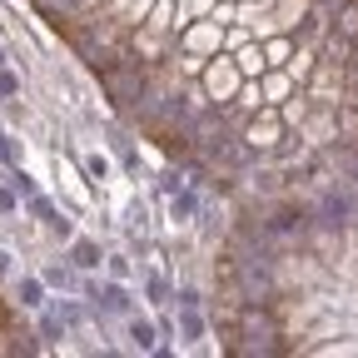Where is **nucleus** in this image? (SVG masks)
Instances as JSON below:
<instances>
[{
	"label": "nucleus",
	"instance_id": "nucleus-3",
	"mask_svg": "<svg viewBox=\"0 0 358 358\" xmlns=\"http://www.w3.org/2000/svg\"><path fill=\"white\" fill-rule=\"evenodd\" d=\"M313 219H324V224H338V229H343V224H353V199H348V194H338V189H329Z\"/></svg>",
	"mask_w": 358,
	"mask_h": 358
},
{
	"label": "nucleus",
	"instance_id": "nucleus-4",
	"mask_svg": "<svg viewBox=\"0 0 358 358\" xmlns=\"http://www.w3.org/2000/svg\"><path fill=\"white\" fill-rule=\"evenodd\" d=\"M145 10H150V0H110V6H105V15L115 20V25H140L145 20Z\"/></svg>",
	"mask_w": 358,
	"mask_h": 358
},
{
	"label": "nucleus",
	"instance_id": "nucleus-2",
	"mask_svg": "<svg viewBox=\"0 0 358 358\" xmlns=\"http://www.w3.org/2000/svg\"><path fill=\"white\" fill-rule=\"evenodd\" d=\"M199 75H204V90H209L214 100H229V95H234V85L244 80V70H239V65H204Z\"/></svg>",
	"mask_w": 358,
	"mask_h": 358
},
{
	"label": "nucleus",
	"instance_id": "nucleus-5",
	"mask_svg": "<svg viewBox=\"0 0 358 358\" xmlns=\"http://www.w3.org/2000/svg\"><path fill=\"white\" fill-rule=\"evenodd\" d=\"M289 30H294V45L319 40V35H324V10H303V15H299V25H289Z\"/></svg>",
	"mask_w": 358,
	"mask_h": 358
},
{
	"label": "nucleus",
	"instance_id": "nucleus-17",
	"mask_svg": "<svg viewBox=\"0 0 358 358\" xmlns=\"http://www.w3.org/2000/svg\"><path fill=\"white\" fill-rule=\"evenodd\" d=\"M0 65H6V55H0Z\"/></svg>",
	"mask_w": 358,
	"mask_h": 358
},
{
	"label": "nucleus",
	"instance_id": "nucleus-9",
	"mask_svg": "<svg viewBox=\"0 0 358 358\" xmlns=\"http://www.w3.org/2000/svg\"><path fill=\"white\" fill-rule=\"evenodd\" d=\"M35 6H40V10H45V15H50V20H55V25H60V20H65V15H75V10H80V6H75V0H35Z\"/></svg>",
	"mask_w": 358,
	"mask_h": 358
},
{
	"label": "nucleus",
	"instance_id": "nucleus-6",
	"mask_svg": "<svg viewBox=\"0 0 358 358\" xmlns=\"http://www.w3.org/2000/svg\"><path fill=\"white\" fill-rule=\"evenodd\" d=\"M334 30H338V35H348V40L358 35V0H343V6L334 10Z\"/></svg>",
	"mask_w": 358,
	"mask_h": 358
},
{
	"label": "nucleus",
	"instance_id": "nucleus-8",
	"mask_svg": "<svg viewBox=\"0 0 358 358\" xmlns=\"http://www.w3.org/2000/svg\"><path fill=\"white\" fill-rule=\"evenodd\" d=\"M70 259H75V268H95V264H100V244H90V239H80Z\"/></svg>",
	"mask_w": 358,
	"mask_h": 358
},
{
	"label": "nucleus",
	"instance_id": "nucleus-7",
	"mask_svg": "<svg viewBox=\"0 0 358 358\" xmlns=\"http://www.w3.org/2000/svg\"><path fill=\"white\" fill-rule=\"evenodd\" d=\"M95 303H105L110 313H124V308H129V299H124V289H120V284H110V289H95Z\"/></svg>",
	"mask_w": 358,
	"mask_h": 358
},
{
	"label": "nucleus",
	"instance_id": "nucleus-1",
	"mask_svg": "<svg viewBox=\"0 0 358 358\" xmlns=\"http://www.w3.org/2000/svg\"><path fill=\"white\" fill-rule=\"evenodd\" d=\"M234 353H284L279 343V324L274 313H268V303H244L239 324H234Z\"/></svg>",
	"mask_w": 358,
	"mask_h": 358
},
{
	"label": "nucleus",
	"instance_id": "nucleus-13",
	"mask_svg": "<svg viewBox=\"0 0 358 358\" xmlns=\"http://www.w3.org/2000/svg\"><path fill=\"white\" fill-rule=\"evenodd\" d=\"M185 214H194V194H179L174 199V219H185Z\"/></svg>",
	"mask_w": 358,
	"mask_h": 358
},
{
	"label": "nucleus",
	"instance_id": "nucleus-11",
	"mask_svg": "<svg viewBox=\"0 0 358 358\" xmlns=\"http://www.w3.org/2000/svg\"><path fill=\"white\" fill-rule=\"evenodd\" d=\"M129 338L140 343V348H150V343H155V329H150V324H129Z\"/></svg>",
	"mask_w": 358,
	"mask_h": 358
},
{
	"label": "nucleus",
	"instance_id": "nucleus-15",
	"mask_svg": "<svg viewBox=\"0 0 358 358\" xmlns=\"http://www.w3.org/2000/svg\"><path fill=\"white\" fill-rule=\"evenodd\" d=\"M15 90H20V85H15V75H6V70H0V95H15Z\"/></svg>",
	"mask_w": 358,
	"mask_h": 358
},
{
	"label": "nucleus",
	"instance_id": "nucleus-16",
	"mask_svg": "<svg viewBox=\"0 0 358 358\" xmlns=\"http://www.w3.org/2000/svg\"><path fill=\"white\" fill-rule=\"evenodd\" d=\"M0 274H6V254H0Z\"/></svg>",
	"mask_w": 358,
	"mask_h": 358
},
{
	"label": "nucleus",
	"instance_id": "nucleus-14",
	"mask_svg": "<svg viewBox=\"0 0 358 358\" xmlns=\"http://www.w3.org/2000/svg\"><path fill=\"white\" fill-rule=\"evenodd\" d=\"M179 329H185V338H199V334H204V324L194 319V313H185V324H179Z\"/></svg>",
	"mask_w": 358,
	"mask_h": 358
},
{
	"label": "nucleus",
	"instance_id": "nucleus-10",
	"mask_svg": "<svg viewBox=\"0 0 358 358\" xmlns=\"http://www.w3.org/2000/svg\"><path fill=\"white\" fill-rule=\"evenodd\" d=\"M239 70H244V75L264 70V50H244V55H239Z\"/></svg>",
	"mask_w": 358,
	"mask_h": 358
},
{
	"label": "nucleus",
	"instance_id": "nucleus-12",
	"mask_svg": "<svg viewBox=\"0 0 358 358\" xmlns=\"http://www.w3.org/2000/svg\"><path fill=\"white\" fill-rule=\"evenodd\" d=\"M20 303H40V284H35V279L20 284Z\"/></svg>",
	"mask_w": 358,
	"mask_h": 358
}]
</instances>
